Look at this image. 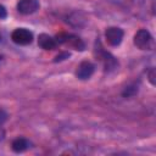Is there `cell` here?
Segmentation results:
<instances>
[{
  "label": "cell",
  "mask_w": 156,
  "mask_h": 156,
  "mask_svg": "<svg viewBox=\"0 0 156 156\" xmlns=\"http://www.w3.org/2000/svg\"><path fill=\"white\" fill-rule=\"evenodd\" d=\"M56 41L57 43H62V44H66L68 45L69 48H73L76 50H84V43L83 40L77 37V35H73V34H66V33H60L56 35Z\"/></svg>",
  "instance_id": "1"
},
{
  "label": "cell",
  "mask_w": 156,
  "mask_h": 156,
  "mask_svg": "<svg viewBox=\"0 0 156 156\" xmlns=\"http://www.w3.org/2000/svg\"><path fill=\"white\" fill-rule=\"evenodd\" d=\"M134 44L140 50H150L152 48L154 40L146 29H139L134 35Z\"/></svg>",
  "instance_id": "2"
},
{
  "label": "cell",
  "mask_w": 156,
  "mask_h": 156,
  "mask_svg": "<svg viewBox=\"0 0 156 156\" xmlns=\"http://www.w3.org/2000/svg\"><path fill=\"white\" fill-rule=\"evenodd\" d=\"M11 39L18 45H28L33 40V33L26 28H17L11 33Z\"/></svg>",
  "instance_id": "3"
},
{
  "label": "cell",
  "mask_w": 156,
  "mask_h": 156,
  "mask_svg": "<svg viewBox=\"0 0 156 156\" xmlns=\"http://www.w3.org/2000/svg\"><path fill=\"white\" fill-rule=\"evenodd\" d=\"M105 37H106V40L110 45L117 46L118 44H121V41L123 39V30L118 27H110L106 29Z\"/></svg>",
  "instance_id": "4"
},
{
  "label": "cell",
  "mask_w": 156,
  "mask_h": 156,
  "mask_svg": "<svg viewBox=\"0 0 156 156\" xmlns=\"http://www.w3.org/2000/svg\"><path fill=\"white\" fill-rule=\"evenodd\" d=\"M38 9H39L38 0H18V2H17V10L22 15L34 13Z\"/></svg>",
  "instance_id": "5"
},
{
  "label": "cell",
  "mask_w": 156,
  "mask_h": 156,
  "mask_svg": "<svg viewBox=\"0 0 156 156\" xmlns=\"http://www.w3.org/2000/svg\"><path fill=\"white\" fill-rule=\"evenodd\" d=\"M94 68H95V67H94V65H93L91 62H89V61H83V62H80V65L78 66L76 74H77V77H78L79 79H88V78H90L91 74L94 73Z\"/></svg>",
  "instance_id": "6"
},
{
  "label": "cell",
  "mask_w": 156,
  "mask_h": 156,
  "mask_svg": "<svg viewBox=\"0 0 156 156\" xmlns=\"http://www.w3.org/2000/svg\"><path fill=\"white\" fill-rule=\"evenodd\" d=\"M38 45L40 48H43L44 50H54L57 45V41L52 37H50L49 34L43 33L38 37Z\"/></svg>",
  "instance_id": "7"
},
{
  "label": "cell",
  "mask_w": 156,
  "mask_h": 156,
  "mask_svg": "<svg viewBox=\"0 0 156 156\" xmlns=\"http://www.w3.org/2000/svg\"><path fill=\"white\" fill-rule=\"evenodd\" d=\"M11 147L15 152H22V151H24L29 147V141L24 138H17L12 141Z\"/></svg>",
  "instance_id": "8"
},
{
  "label": "cell",
  "mask_w": 156,
  "mask_h": 156,
  "mask_svg": "<svg viewBox=\"0 0 156 156\" xmlns=\"http://www.w3.org/2000/svg\"><path fill=\"white\" fill-rule=\"evenodd\" d=\"M102 61H104L105 69H113L117 66V61L115 60V57L111 54L105 51H102Z\"/></svg>",
  "instance_id": "9"
},
{
  "label": "cell",
  "mask_w": 156,
  "mask_h": 156,
  "mask_svg": "<svg viewBox=\"0 0 156 156\" xmlns=\"http://www.w3.org/2000/svg\"><path fill=\"white\" fill-rule=\"evenodd\" d=\"M6 119H7V113H6V111L2 110V108H0V126L4 124V123L6 122Z\"/></svg>",
  "instance_id": "10"
},
{
  "label": "cell",
  "mask_w": 156,
  "mask_h": 156,
  "mask_svg": "<svg viewBox=\"0 0 156 156\" xmlns=\"http://www.w3.org/2000/svg\"><path fill=\"white\" fill-rule=\"evenodd\" d=\"M135 91H136V88H135V87H128V88L126 89V91L123 93V95H124V96H129L130 94H134Z\"/></svg>",
  "instance_id": "11"
},
{
  "label": "cell",
  "mask_w": 156,
  "mask_h": 156,
  "mask_svg": "<svg viewBox=\"0 0 156 156\" xmlns=\"http://www.w3.org/2000/svg\"><path fill=\"white\" fill-rule=\"evenodd\" d=\"M68 56H69L68 52H62V54H60V55H57V56L55 57V62H57V61H62V60L67 58Z\"/></svg>",
  "instance_id": "12"
},
{
  "label": "cell",
  "mask_w": 156,
  "mask_h": 156,
  "mask_svg": "<svg viewBox=\"0 0 156 156\" xmlns=\"http://www.w3.org/2000/svg\"><path fill=\"white\" fill-rule=\"evenodd\" d=\"M6 16H7V11H6L5 6H2V5L0 4V20L6 18Z\"/></svg>",
  "instance_id": "13"
},
{
  "label": "cell",
  "mask_w": 156,
  "mask_h": 156,
  "mask_svg": "<svg viewBox=\"0 0 156 156\" xmlns=\"http://www.w3.org/2000/svg\"><path fill=\"white\" fill-rule=\"evenodd\" d=\"M149 79H150L151 84H155V69H154V68H152V69L150 71V73H149Z\"/></svg>",
  "instance_id": "14"
},
{
  "label": "cell",
  "mask_w": 156,
  "mask_h": 156,
  "mask_svg": "<svg viewBox=\"0 0 156 156\" xmlns=\"http://www.w3.org/2000/svg\"><path fill=\"white\" fill-rule=\"evenodd\" d=\"M0 139H1V133H0Z\"/></svg>",
  "instance_id": "15"
}]
</instances>
